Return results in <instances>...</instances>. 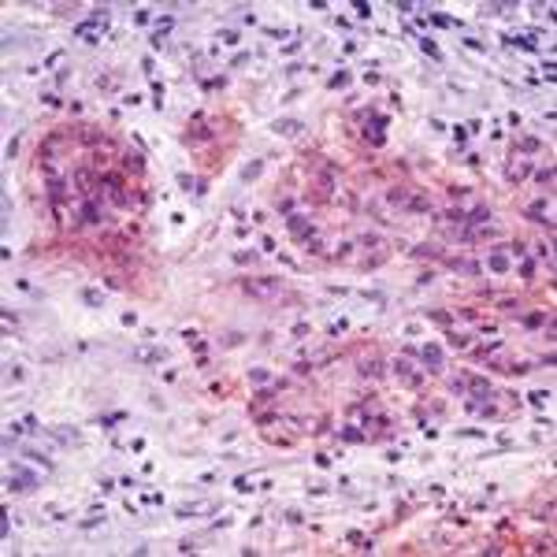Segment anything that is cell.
I'll list each match as a JSON object with an SVG mask.
<instances>
[{"instance_id": "6da1fadb", "label": "cell", "mask_w": 557, "mask_h": 557, "mask_svg": "<svg viewBox=\"0 0 557 557\" xmlns=\"http://www.w3.org/2000/svg\"><path fill=\"white\" fill-rule=\"evenodd\" d=\"M245 294L249 297H260V301H271V297L282 294V282L271 275H260V278H245Z\"/></svg>"}, {"instance_id": "7a4b0ae2", "label": "cell", "mask_w": 557, "mask_h": 557, "mask_svg": "<svg viewBox=\"0 0 557 557\" xmlns=\"http://www.w3.org/2000/svg\"><path fill=\"white\" fill-rule=\"evenodd\" d=\"M164 349L160 346H138V349H130V361H141V364H160L164 361Z\"/></svg>"}, {"instance_id": "3957f363", "label": "cell", "mask_w": 557, "mask_h": 557, "mask_svg": "<svg viewBox=\"0 0 557 557\" xmlns=\"http://www.w3.org/2000/svg\"><path fill=\"white\" fill-rule=\"evenodd\" d=\"M37 487V475H30V472H19V468H11V475H8V490H34Z\"/></svg>"}, {"instance_id": "277c9868", "label": "cell", "mask_w": 557, "mask_h": 557, "mask_svg": "<svg viewBox=\"0 0 557 557\" xmlns=\"http://www.w3.org/2000/svg\"><path fill=\"white\" fill-rule=\"evenodd\" d=\"M204 513H216V501H190V505H178L175 516H204Z\"/></svg>"}, {"instance_id": "5b68a950", "label": "cell", "mask_w": 557, "mask_h": 557, "mask_svg": "<svg viewBox=\"0 0 557 557\" xmlns=\"http://www.w3.org/2000/svg\"><path fill=\"white\" fill-rule=\"evenodd\" d=\"M487 220H490V208H487V204H475V208L464 212V227H483Z\"/></svg>"}, {"instance_id": "8992f818", "label": "cell", "mask_w": 557, "mask_h": 557, "mask_svg": "<svg viewBox=\"0 0 557 557\" xmlns=\"http://www.w3.org/2000/svg\"><path fill=\"white\" fill-rule=\"evenodd\" d=\"M271 130H278L282 138H297L305 130V123H301V119H275V127H271Z\"/></svg>"}, {"instance_id": "52a82bcc", "label": "cell", "mask_w": 557, "mask_h": 557, "mask_svg": "<svg viewBox=\"0 0 557 557\" xmlns=\"http://www.w3.org/2000/svg\"><path fill=\"white\" fill-rule=\"evenodd\" d=\"M420 357H423V364H427V371H439L442 368V349L439 346H423Z\"/></svg>"}, {"instance_id": "ba28073f", "label": "cell", "mask_w": 557, "mask_h": 557, "mask_svg": "<svg viewBox=\"0 0 557 557\" xmlns=\"http://www.w3.org/2000/svg\"><path fill=\"white\" fill-rule=\"evenodd\" d=\"M75 186H78V194H82L85 201H89V194L97 190V182H93V175H89V171H75Z\"/></svg>"}, {"instance_id": "9c48e42d", "label": "cell", "mask_w": 557, "mask_h": 557, "mask_svg": "<svg viewBox=\"0 0 557 557\" xmlns=\"http://www.w3.org/2000/svg\"><path fill=\"white\" fill-rule=\"evenodd\" d=\"M123 171H130V175H141V171H145L141 152H127V156H123Z\"/></svg>"}, {"instance_id": "30bf717a", "label": "cell", "mask_w": 557, "mask_h": 557, "mask_svg": "<svg viewBox=\"0 0 557 557\" xmlns=\"http://www.w3.org/2000/svg\"><path fill=\"white\" fill-rule=\"evenodd\" d=\"M286 227L294 230L297 238H308V234H312V227H308V220H305V216H290V220H286Z\"/></svg>"}, {"instance_id": "8fae6325", "label": "cell", "mask_w": 557, "mask_h": 557, "mask_svg": "<svg viewBox=\"0 0 557 557\" xmlns=\"http://www.w3.org/2000/svg\"><path fill=\"white\" fill-rule=\"evenodd\" d=\"M361 375H383V364H379V357H361Z\"/></svg>"}, {"instance_id": "7c38bea8", "label": "cell", "mask_w": 557, "mask_h": 557, "mask_svg": "<svg viewBox=\"0 0 557 557\" xmlns=\"http://www.w3.org/2000/svg\"><path fill=\"white\" fill-rule=\"evenodd\" d=\"M82 301L89 305V308H101V305H104V294H101V290H82Z\"/></svg>"}, {"instance_id": "4fadbf2b", "label": "cell", "mask_w": 557, "mask_h": 557, "mask_svg": "<svg viewBox=\"0 0 557 557\" xmlns=\"http://www.w3.org/2000/svg\"><path fill=\"white\" fill-rule=\"evenodd\" d=\"M260 171H264V164H260V160H253V164H245V167H242V182H253V178H256V175H260Z\"/></svg>"}, {"instance_id": "5bb4252c", "label": "cell", "mask_w": 557, "mask_h": 557, "mask_svg": "<svg viewBox=\"0 0 557 557\" xmlns=\"http://www.w3.org/2000/svg\"><path fill=\"white\" fill-rule=\"evenodd\" d=\"M82 220L85 223H101V212H97V204H93V201L82 204Z\"/></svg>"}, {"instance_id": "9a60e30c", "label": "cell", "mask_w": 557, "mask_h": 557, "mask_svg": "<svg viewBox=\"0 0 557 557\" xmlns=\"http://www.w3.org/2000/svg\"><path fill=\"white\" fill-rule=\"evenodd\" d=\"M449 268L464 271V275H479V264H468V260H449Z\"/></svg>"}, {"instance_id": "2e32d148", "label": "cell", "mask_w": 557, "mask_h": 557, "mask_svg": "<svg viewBox=\"0 0 557 557\" xmlns=\"http://www.w3.org/2000/svg\"><path fill=\"white\" fill-rule=\"evenodd\" d=\"M528 171H531V164H513V167H509V178H513V182H520Z\"/></svg>"}, {"instance_id": "e0dca14e", "label": "cell", "mask_w": 557, "mask_h": 557, "mask_svg": "<svg viewBox=\"0 0 557 557\" xmlns=\"http://www.w3.org/2000/svg\"><path fill=\"white\" fill-rule=\"evenodd\" d=\"M420 49H423V52H427V56H431V59H442V52H439V45L431 41V37H423V41H420Z\"/></svg>"}, {"instance_id": "ac0fdd59", "label": "cell", "mask_w": 557, "mask_h": 557, "mask_svg": "<svg viewBox=\"0 0 557 557\" xmlns=\"http://www.w3.org/2000/svg\"><path fill=\"white\" fill-rule=\"evenodd\" d=\"M387 201H390V204H409V190H390Z\"/></svg>"}, {"instance_id": "d6986e66", "label": "cell", "mask_w": 557, "mask_h": 557, "mask_svg": "<svg viewBox=\"0 0 557 557\" xmlns=\"http://www.w3.org/2000/svg\"><path fill=\"white\" fill-rule=\"evenodd\" d=\"M390 368H394L397 375H401V379H413V368H409V361H394Z\"/></svg>"}, {"instance_id": "ffe728a7", "label": "cell", "mask_w": 557, "mask_h": 557, "mask_svg": "<svg viewBox=\"0 0 557 557\" xmlns=\"http://www.w3.org/2000/svg\"><path fill=\"white\" fill-rule=\"evenodd\" d=\"M331 89H342V85H349V75H346V71H338V75H331Z\"/></svg>"}, {"instance_id": "44dd1931", "label": "cell", "mask_w": 557, "mask_h": 557, "mask_svg": "<svg viewBox=\"0 0 557 557\" xmlns=\"http://www.w3.org/2000/svg\"><path fill=\"white\" fill-rule=\"evenodd\" d=\"M490 268H494V271H509V260L501 253H490Z\"/></svg>"}, {"instance_id": "7402d4cb", "label": "cell", "mask_w": 557, "mask_h": 557, "mask_svg": "<svg viewBox=\"0 0 557 557\" xmlns=\"http://www.w3.org/2000/svg\"><path fill=\"white\" fill-rule=\"evenodd\" d=\"M449 349H468V338H464V334H449Z\"/></svg>"}, {"instance_id": "603a6c76", "label": "cell", "mask_w": 557, "mask_h": 557, "mask_svg": "<svg viewBox=\"0 0 557 557\" xmlns=\"http://www.w3.org/2000/svg\"><path fill=\"white\" fill-rule=\"evenodd\" d=\"M342 439H349V442H361V439H364V431H357V427H346V431H342Z\"/></svg>"}, {"instance_id": "cb8c5ba5", "label": "cell", "mask_w": 557, "mask_h": 557, "mask_svg": "<svg viewBox=\"0 0 557 557\" xmlns=\"http://www.w3.org/2000/svg\"><path fill=\"white\" fill-rule=\"evenodd\" d=\"M220 41L223 45H238V34H234V30H220Z\"/></svg>"}, {"instance_id": "d4e9b609", "label": "cell", "mask_w": 557, "mask_h": 557, "mask_svg": "<svg viewBox=\"0 0 557 557\" xmlns=\"http://www.w3.org/2000/svg\"><path fill=\"white\" fill-rule=\"evenodd\" d=\"M520 149H524V152H535V149H539V138H524Z\"/></svg>"}, {"instance_id": "484cf974", "label": "cell", "mask_w": 557, "mask_h": 557, "mask_svg": "<svg viewBox=\"0 0 557 557\" xmlns=\"http://www.w3.org/2000/svg\"><path fill=\"white\" fill-rule=\"evenodd\" d=\"M528 397H531V405H546L550 394H546V390H535V394H528Z\"/></svg>"}, {"instance_id": "4316f807", "label": "cell", "mask_w": 557, "mask_h": 557, "mask_svg": "<svg viewBox=\"0 0 557 557\" xmlns=\"http://www.w3.org/2000/svg\"><path fill=\"white\" fill-rule=\"evenodd\" d=\"M539 182H542V186L554 182V167H542V171H539Z\"/></svg>"}, {"instance_id": "83f0119b", "label": "cell", "mask_w": 557, "mask_h": 557, "mask_svg": "<svg viewBox=\"0 0 557 557\" xmlns=\"http://www.w3.org/2000/svg\"><path fill=\"white\" fill-rule=\"evenodd\" d=\"M234 260H238V264H249V260H256V253H253V249H249V253L242 249V253H234Z\"/></svg>"}, {"instance_id": "f1b7e54d", "label": "cell", "mask_w": 557, "mask_h": 557, "mask_svg": "<svg viewBox=\"0 0 557 557\" xmlns=\"http://www.w3.org/2000/svg\"><path fill=\"white\" fill-rule=\"evenodd\" d=\"M464 45H468V49H475V52H483V49H487V45H483L479 37H464Z\"/></svg>"}, {"instance_id": "f546056e", "label": "cell", "mask_w": 557, "mask_h": 557, "mask_svg": "<svg viewBox=\"0 0 557 557\" xmlns=\"http://www.w3.org/2000/svg\"><path fill=\"white\" fill-rule=\"evenodd\" d=\"M353 8H357V15H361V19H368V15H371V8H368V4H364V0H357Z\"/></svg>"}, {"instance_id": "4dcf8cb0", "label": "cell", "mask_w": 557, "mask_h": 557, "mask_svg": "<svg viewBox=\"0 0 557 557\" xmlns=\"http://www.w3.org/2000/svg\"><path fill=\"white\" fill-rule=\"evenodd\" d=\"M542 320H546V316H542V312H531V316H528V320H524V323H528V327H539Z\"/></svg>"}, {"instance_id": "1f68e13d", "label": "cell", "mask_w": 557, "mask_h": 557, "mask_svg": "<svg viewBox=\"0 0 557 557\" xmlns=\"http://www.w3.org/2000/svg\"><path fill=\"white\" fill-rule=\"evenodd\" d=\"M464 138H468V130H464V127H453V141L464 145Z\"/></svg>"}, {"instance_id": "d6a6232c", "label": "cell", "mask_w": 557, "mask_h": 557, "mask_svg": "<svg viewBox=\"0 0 557 557\" xmlns=\"http://www.w3.org/2000/svg\"><path fill=\"white\" fill-rule=\"evenodd\" d=\"M178 186H182V190H194L197 182H194V178H190V175H178Z\"/></svg>"}, {"instance_id": "836d02e7", "label": "cell", "mask_w": 557, "mask_h": 557, "mask_svg": "<svg viewBox=\"0 0 557 557\" xmlns=\"http://www.w3.org/2000/svg\"><path fill=\"white\" fill-rule=\"evenodd\" d=\"M249 375H253L256 383H268V371H264V368H253V371H249Z\"/></svg>"}]
</instances>
